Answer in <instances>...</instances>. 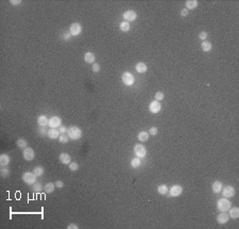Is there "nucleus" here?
I'll return each instance as SVG.
<instances>
[{
	"label": "nucleus",
	"mask_w": 239,
	"mask_h": 229,
	"mask_svg": "<svg viewBox=\"0 0 239 229\" xmlns=\"http://www.w3.org/2000/svg\"><path fill=\"white\" fill-rule=\"evenodd\" d=\"M68 137L71 140H79L82 137V130L77 126H72L68 129Z\"/></svg>",
	"instance_id": "1"
},
{
	"label": "nucleus",
	"mask_w": 239,
	"mask_h": 229,
	"mask_svg": "<svg viewBox=\"0 0 239 229\" xmlns=\"http://www.w3.org/2000/svg\"><path fill=\"white\" fill-rule=\"evenodd\" d=\"M217 207L221 212H226L229 211V209L231 208V201L228 200V198H220L218 201H217Z\"/></svg>",
	"instance_id": "2"
},
{
	"label": "nucleus",
	"mask_w": 239,
	"mask_h": 229,
	"mask_svg": "<svg viewBox=\"0 0 239 229\" xmlns=\"http://www.w3.org/2000/svg\"><path fill=\"white\" fill-rule=\"evenodd\" d=\"M22 180L29 186H33L36 182V175L33 172H26L22 174Z\"/></svg>",
	"instance_id": "3"
},
{
	"label": "nucleus",
	"mask_w": 239,
	"mask_h": 229,
	"mask_svg": "<svg viewBox=\"0 0 239 229\" xmlns=\"http://www.w3.org/2000/svg\"><path fill=\"white\" fill-rule=\"evenodd\" d=\"M121 80H122L123 84L128 85V86H131V85L134 84V82H135V78H134V76L131 74V73L126 71V73H123L122 76H121Z\"/></svg>",
	"instance_id": "4"
},
{
	"label": "nucleus",
	"mask_w": 239,
	"mask_h": 229,
	"mask_svg": "<svg viewBox=\"0 0 239 229\" xmlns=\"http://www.w3.org/2000/svg\"><path fill=\"white\" fill-rule=\"evenodd\" d=\"M134 154L137 158H144L147 155V149L142 144H136L134 146Z\"/></svg>",
	"instance_id": "5"
},
{
	"label": "nucleus",
	"mask_w": 239,
	"mask_h": 229,
	"mask_svg": "<svg viewBox=\"0 0 239 229\" xmlns=\"http://www.w3.org/2000/svg\"><path fill=\"white\" fill-rule=\"evenodd\" d=\"M182 193H183V189H182V187L179 186V184H174V186H172L171 189L169 190V195H170L171 197H178V196H180Z\"/></svg>",
	"instance_id": "6"
},
{
	"label": "nucleus",
	"mask_w": 239,
	"mask_h": 229,
	"mask_svg": "<svg viewBox=\"0 0 239 229\" xmlns=\"http://www.w3.org/2000/svg\"><path fill=\"white\" fill-rule=\"evenodd\" d=\"M221 191H222L223 197H225V198H231L235 195V189H234V187H232V186H226V187L223 188Z\"/></svg>",
	"instance_id": "7"
},
{
	"label": "nucleus",
	"mask_w": 239,
	"mask_h": 229,
	"mask_svg": "<svg viewBox=\"0 0 239 229\" xmlns=\"http://www.w3.org/2000/svg\"><path fill=\"white\" fill-rule=\"evenodd\" d=\"M123 18H124V20L128 21V22H130V21H134L136 18H137V13L133 10L126 11V12L123 13Z\"/></svg>",
	"instance_id": "8"
},
{
	"label": "nucleus",
	"mask_w": 239,
	"mask_h": 229,
	"mask_svg": "<svg viewBox=\"0 0 239 229\" xmlns=\"http://www.w3.org/2000/svg\"><path fill=\"white\" fill-rule=\"evenodd\" d=\"M69 32H70L71 35L78 36L82 32V26L80 25L79 22H74V24H71L70 28H69Z\"/></svg>",
	"instance_id": "9"
},
{
	"label": "nucleus",
	"mask_w": 239,
	"mask_h": 229,
	"mask_svg": "<svg viewBox=\"0 0 239 229\" xmlns=\"http://www.w3.org/2000/svg\"><path fill=\"white\" fill-rule=\"evenodd\" d=\"M24 158L27 160V161H32L33 159H34V157H35V152H34V150H33V148L31 147H27L24 149Z\"/></svg>",
	"instance_id": "10"
},
{
	"label": "nucleus",
	"mask_w": 239,
	"mask_h": 229,
	"mask_svg": "<svg viewBox=\"0 0 239 229\" xmlns=\"http://www.w3.org/2000/svg\"><path fill=\"white\" fill-rule=\"evenodd\" d=\"M149 110H150V112L151 113L156 114V113H158L161 110H162V106H161L159 101H157V100H153V101L149 105Z\"/></svg>",
	"instance_id": "11"
},
{
	"label": "nucleus",
	"mask_w": 239,
	"mask_h": 229,
	"mask_svg": "<svg viewBox=\"0 0 239 229\" xmlns=\"http://www.w3.org/2000/svg\"><path fill=\"white\" fill-rule=\"evenodd\" d=\"M61 124H62V120L59 116H52L49 120V126L50 128H59L61 127Z\"/></svg>",
	"instance_id": "12"
},
{
	"label": "nucleus",
	"mask_w": 239,
	"mask_h": 229,
	"mask_svg": "<svg viewBox=\"0 0 239 229\" xmlns=\"http://www.w3.org/2000/svg\"><path fill=\"white\" fill-rule=\"evenodd\" d=\"M229 219H230V215L228 214L226 212H221V213L217 216V222H218L219 224H221V225L226 224V223L229 222Z\"/></svg>",
	"instance_id": "13"
},
{
	"label": "nucleus",
	"mask_w": 239,
	"mask_h": 229,
	"mask_svg": "<svg viewBox=\"0 0 239 229\" xmlns=\"http://www.w3.org/2000/svg\"><path fill=\"white\" fill-rule=\"evenodd\" d=\"M37 124H38L39 127H46L49 125V120L46 115H41L37 117Z\"/></svg>",
	"instance_id": "14"
},
{
	"label": "nucleus",
	"mask_w": 239,
	"mask_h": 229,
	"mask_svg": "<svg viewBox=\"0 0 239 229\" xmlns=\"http://www.w3.org/2000/svg\"><path fill=\"white\" fill-rule=\"evenodd\" d=\"M48 137L51 139V140H55V139H59L60 137V131L55 129V128H50V130L48 131Z\"/></svg>",
	"instance_id": "15"
},
{
	"label": "nucleus",
	"mask_w": 239,
	"mask_h": 229,
	"mask_svg": "<svg viewBox=\"0 0 239 229\" xmlns=\"http://www.w3.org/2000/svg\"><path fill=\"white\" fill-rule=\"evenodd\" d=\"M11 158L10 156H7V154H2L0 156V165L1 166H7L10 164Z\"/></svg>",
	"instance_id": "16"
},
{
	"label": "nucleus",
	"mask_w": 239,
	"mask_h": 229,
	"mask_svg": "<svg viewBox=\"0 0 239 229\" xmlns=\"http://www.w3.org/2000/svg\"><path fill=\"white\" fill-rule=\"evenodd\" d=\"M135 69H136V71L139 73V74H144V73H146V71H148V66H147V64L144 63V62H139V63L136 64Z\"/></svg>",
	"instance_id": "17"
},
{
	"label": "nucleus",
	"mask_w": 239,
	"mask_h": 229,
	"mask_svg": "<svg viewBox=\"0 0 239 229\" xmlns=\"http://www.w3.org/2000/svg\"><path fill=\"white\" fill-rule=\"evenodd\" d=\"M84 61L86 62V63H89V64L95 63V61H96V56H95V53H92V52H86V53L84 54Z\"/></svg>",
	"instance_id": "18"
},
{
	"label": "nucleus",
	"mask_w": 239,
	"mask_h": 229,
	"mask_svg": "<svg viewBox=\"0 0 239 229\" xmlns=\"http://www.w3.org/2000/svg\"><path fill=\"white\" fill-rule=\"evenodd\" d=\"M60 161L63 164H69L71 161V158L70 156L68 155L67 152H63V154H61L60 155Z\"/></svg>",
	"instance_id": "19"
},
{
	"label": "nucleus",
	"mask_w": 239,
	"mask_h": 229,
	"mask_svg": "<svg viewBox=\"0 0 239 229\" xmlns=\"http://www.w3.org/2000/svg\"><path fill=\"white\" fill-rule=\"evenodd\" d=\"M211 189H213V192H214V193H216V194L220 193L222 190V182L221 181H215V182L213 183Z\"/></svg>",
	"instance_id": "20"
},
{
	"label": "nucleus",
	"mask_w": 239,
	"mask_h": 229,
	"mask_svg": "<svg viewBox=\"0 0 239 229\" xmlns=\"http://www.w3.org/2000/svg\"><path fill=\"white\" fill-rule=\"evenodd\" d=\"M230 216L232 217V219H236L239 217V208L238 207H233V208H230Z\"/></svg>",
	"instance_id": "21"
},
{
	"label": "nucleus",
	"mask_w": 239,
	"mask_h": 229,
	"mask_svg": "<svg viewBox=\"0 0 239 229\" xmlns=\"http://www.w3.org/2000/svg\"><path fill=\"white\" fill-rule=\"evenodd\" d=\"M201 48H202V50L203 51H205V52H208V51H211V48H213V45H211V42H208V41H203L202 42V44H201Z\"/></svg>",
	"instance_id": "22"
},
{
	"label": "nucleus",
	"mask_w": 239,
	"mask_h": 229,
	"mask_svg": "<svg viewBox=\"0 0 239 229\" xmlns=\"http://www.w3.org/2000/svg\"><path fill=\"white\" fill-rule=\"evenodd\" d=\"M198 4H199V2H198L197 0H187L186 1V9L188 11L193 10V9H196V7H198Z\"/></svg>",
	"instance_id": "23"
},
{
	"label": "nucleus",
	"mask_w": 239,
	"mask_h": 229,
	"mask_svg": "<svg viewBox=\"0 0 239 229\" xmlns=\"http://www.w3.org/2000/svg\"><path fill=\"white\" fill-rule=\"evenodd\" d=\"M137 137H138V141L144 143V142L148 141V139H149V132H147V131H140L138 133Z\"/></svg>",
	"instance_id": "24"
},
{
	"label": "nucleus",
	"mask_w": 239,
	"mask_h": 229,
	"mask_svg": "<svg viewBox=\"0 0 239 229\" xmlns=\"http://www.w3.org/2000/svg\"><path fill=\"white\" fill-rule=\"evenodd\" d=\"M54 189H55V183H52V182L46 183L45 187H44V191L46 193H52V192H54Z\"/></svg>",
	"instance_id": "25"
},
{
	"label": "nucleus",
	"mask_w": 239,
	"mask_h": 229,
	"mask_svg": "<svg viewBox=\"0 0 239 229\" xmlns=\"http://www.w3.org/2000/svg\"><path fill=\"white\" fill-rule=\"evenodd\" d=\"M157 192L161 194V195H166V194L169 192V189L166 184H161V186H158L157 187Z\"/></svg>",
	"instance_id": "26"
},
{
	"label": "nucleus",
	"mask_w": 239,
	"mask_h": 229,
	"mask_svg": "<svg viewBox=\"0 0 239 229\" xmlns=\"http://www.w3.org/2000/svg\"><path fill=\"white\" fill-rule=\"evenodd\" d=\"M16 144H17L18 147L21 148V149H25V148L28 147V142L26 141L25 139H18L17 142H16Z\"/></svg>",
	"instance_id": "27"
},
{
	"label": "nucleus",
	"mask_w": 239,
	"mask_h": 229,
	"mask_svg": "<svg viewBox=\"0 0 239 229\" xmlns=\"http://www.w3.org/2000/svg\"><path fill=\"white\" fill-rule=\"evenodd\" d=\"M130 29H131L130 22H128V21H122V22L120 24V30L122 32L130 31Z\"/></svg>",
	"instance_id": "28"
},
{
	"label": "nucleus",
	"mask_w": 239,
	"mask_h": 229,
	"mask_svg": "<svg viewBox=\"0 0 239 229\" xmlns=\"http://www.w3.org/2000/svg\"><path fill=\"white\" fill-rule=\"evenodd\" d=\"M140 164H141V161H140V159L139 158H134V159H132V161H131V166L133 167V169H137V167H139L140 166Z\"/></svg>",
	"instance_id": "29"
},
{
	"label": "nucleus",
	"mask_w": 239,
	"mask_h": 229,
	"mask_svg": "<svg viewBox=\"0 0 239 229\" xmlns=\"http://www.w3.org/2000/svg\"><path fill=\"white\" fill-rule=\"evenodd\" d=\"M44 172H45V169H43L42 166H36L35 169H34V171H33V173L35 174V175H36V177L42 176L43 174H44Z\"/></svg>",
	"instance_id": "30"
},
{
	"label": "nucleus",
	"mask_w": 239,
	"mask_h": 229,
	"mask_svg": "<svg viewBox=\"0 0 239 229\" xmlns=\"http://www.w3.org/2000/svg\"><path fill=\"white\" fill-rule=\"evenodd\" d=\"M59 141H60V143H62V144H66L67 142L69 141V137H68V134H61L60 137H59Z\"/></svg>",
	"instance_id": "31"
},
{
	"label": "nucleus",
	"mask_w": 239,
	"mask_h": 229,
	"mask_svg": "<svg viewBox=\"0 0 239 229\" xmlns=\"http://www.w3.org/2000/svg\"><path fill=\"white\" fill-rule=\"evenodd\" d=\"M43 189H44V188H43V186L41 184V183H38V182H35L34 184H33V187H32V190H33V192H41Z\"/></svg>",
	"instance_id": "32"
},
{
	"label": "nucleus",
	"mask_w": 239,
	"mask_h": 229,
	"mask_svg": "<svg viewBox=\"0 0 239 229\" xmlns=\"http://www.w3.org/2000/svg\"><path fill=\"white\" fill-rule=\"evenodd\" d=\"M0 173H1V176L2 177H7V175H10V169H7V166H2Z\"/></svg>",
	"instance_id": "33"
},
{
	"label": "nucleus",
	"mask_w": 239,
	"mask_h": 229,
	"mask_svg": "<svg viewBox=\"0 0 239 229\" xmlns=\"http://www.w3.org/2000/svg\"><path fill=\"white\" fill-rule=\"evenodd\" d=\"M70 37H71V34L69 31H64L62 33V35H61V39H64V41H67V39H69Z\"/></svg>",
	"instance_id": "34"
},
{
	"label": "nucleus",
	"mask_w": 239,
	"mask_h": 229,
	"mask_svg": "<svg viewBox=\"0 0 239 229\" xmlns=\"http://www.w3.org/2000/svg\"><path fill=\"white\" fill-rule=\"evenodd\" d=\"M68 165H69V169L72 171V172H76V171L79 169V165H78V163H76V162H70Z\"/></svg>",
	"instance_id": "35"
},
{
	"label": "nucleus",
	"mask_w": 239,
	"mask_h": 229,
	"mask_svg": "<svg viewBox=\"0 0 239 229\" xmlns=\"http://www.w3.org/2000/svg\"><path fill=\"white\" fill-rule=\"evenodd\" d=\"M164 97H165V95H164V93H163V92H157V93L155 94V100H157V101L163 100Z\"/></svg>",
	"instance_id": "36"
},
{
	"label": "nucleus",
	"mask_w": 239,
	"mask_h": 229,
	"mask_svg": "<svg viewBox=\"0 0 239 229\" xmlns=\"http://www.w3.org/2000/svg\"><path fill=\"white\" fill-rule=\"evenodd\" d=\"M199 39H202V41H206V39H207V33H206L205 31L200 32V34H199Z\"/></svg>",
	"instance_id": "37"
},
{
	"label": "nucleus",
	"mask_w": 239,
	"mask_h": 229,
	"mask_svg": "<svg viewBox=\"0 0 239 229\" xmlns=\"http://www.w3.org/2000/svg\"><path fill=\"white\" fill-rule=\"evenodd\" d=\"M92 71L94 73H98L99 71H100V65H99L98 63H94L92 64Z\"/></svg>",
	"instance_id": "38"
},
{
	"label": "nucleus",
	"mask_w": 239,
	"mask_h": 229,
	"mask_svg": "<svg viewBox=\"0 0 239 229\" xmlns=\"http://www.w3.org/2000/svg\"><path fill=\"white\" fill-rule=\"evenodd\" d=\"M157 128L156 127H151L150 128V130L148 131L149 132V134H151V135H156L157 134Z\"/></svg>",
	"instance_id": "39"
},
{
	"label": "nucleus",
	"mask_w": 239,
	"mask_h": 229,
	"mask_svg": "<svg viewBox=\"0 0 239 229\" xmlns=\"http://www.w3.org/2000/svg\"><path fill=\"white\" fill-rule=\"evenodd\" d=\"M38 132L41 135H47V134H48V131L45 129V127H39Z\"/></svg>",
	"instance_id": "40"
},
{
	"label": "nucleus",
	"mask_w": 239,
	"mask_h": 229,
	"mask_svg": "<svg viewBox=\"0 0 239 229\" xmlns=\"http://www.w3.org/2000/svg\"><path fill=\"white\" fill-rule=\"evenodd\" d=\"M60 133L61 134H65L66 132H68V129H67V127L66 126H61L60 127Z\"/></svg>",
	"instance_id": "41"
},
{
	"label": "nucleus",
	"mask_w": 239,
	"mask_h": 229,
	"mask_svg": "<svg viewBox=\"0 0 239 229\" xmlns=\"http://www.w3.org/2000/svg\"><path fill=\"white\" fill-rule=\"evenodd\" d=\"M55 187L59 188V189L63 188L64 187V182H63V181H61V180H57V181L55 182Z\"/></svg>",
	"instance_id": "42"
},
{
	"label": "nucleus",
	"mask_w": 239,
	"mask_h": 229,
	"mask_svg": "<svg viewBox=\"0 0 239 229\" xmlns=\"http://www.w3.org/2000/svg\"><path fill=\"white\" fill-rule=\"evenodd\" d=\"M188 13H189V12H188V10H187L186 7H185V9H183V10L181 11V16L185 17V16H187V15H188Z\"/></svg>",
	"instance_id": "43"
},
{
	"label": "nucleus",
	"mask_w": 239,
	"mask_h": 229,
	"mask_svg": "<svg viewBox=\"0 0 239 229\" xmlns=\"http://www.w3.org/2000/svg\"><path fill=\"white\" fill-rule=\"evenodd\" d=\"M79 228V226L76 225V224H69V225L67 226V229H78Z\"/></svg>",
	"instance_id": "44"
},
{
	"label": "nucleus",
	"mask_w": 239,
	"mask_h": 229,
	"mask_svg": "<svg viewBox=\"0 0 239 229\" xmlns=\"http://www.w3.org/2000/svg\"><path fill=\"white\" fill-rule=\"evenodd\" d=\"M11 3L13 5H19V4H21V1L20 0H11Z\"/></svg>",
	"instance_id": "45"
}]
</instances>
